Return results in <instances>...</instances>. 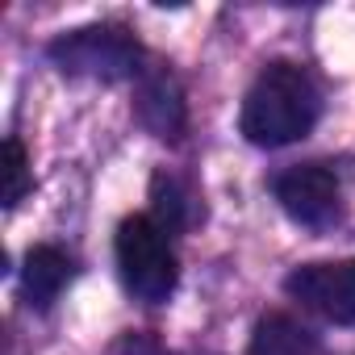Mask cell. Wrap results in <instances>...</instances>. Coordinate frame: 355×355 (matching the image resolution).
I'll return each instance as SVG.
<instances>
[{
	"label": "cell",
	"instance_id": "6da1fadb",
	"mask_svg": "<svg viewBox=\"0 0 355 355\" xmlns=\"http://www.w3.org/2000/svg\"><path fill=\"white\" fill-rule=\"evenodd\" d=\"M318 113H322V96L313 80L293 63H272L247 88L239 130L255 146H288L318 125Z\"/></svg>",
	"mask_w": 355,
	"mask_h": 355
},
{
	"label": "cell",
	"instance_id": "7a4b0ae2",
	"mask_svg": "<svg viewBox=\"0 0 355 355\" xmlns=\"http://www.w3.org/2000/svg\"><path fill=\"white\" fill-rule=\"evenodd\" d=\"M117 268H121V284L146 305L167 301L175 276H180L167 230L155 218H125L117 226Z\"/></svg>",
	"mask_w": 355,
	"mask_h": 355
},
{
	"label": "cell",
	"instance_id": "3957f363",
	"mask_svg": "<svg viewBox=\"0 0 355 355\" xmlns=\"http://www.w3.org/2000/svg\"><path fill=\"white\" fill-rule=\"evenodd\" d=\"M51 59L67 76H92V80H125L138 71V42L117 26H88L71 30L51 46Z\"/></svg>",
	"mask_w": 355,
	"mask_h": 355
},
{
	"label": "cell",
	"instance_id": "277c9868",
	"mask_svg": "<svg viewBox=\"0 0 355 355\" xmlns=\"http://www.w3.org/2000/svg\"><path fill=\"white\" fill-rule=\"evenodd\" d=\"M288 297L313 309L318 318L334 326L355 322V259H326V263H301L284 280Z\"/></svg>",
	"mask_w": 355,
	"mask_h": 355
},
{
	"label": "cell",
	"instance_id": "5b68a950",
	"mask_svg": "<svg viewBox=\"0 0 355 355\" xmlns=\"http://www.w3.org/2000/svg\"><path fill=\"white\" fill-rule=\"evenodd\" d=\"M276 201L293 222H301L309 230H326L343 214V189L334 180V171L322 167V163L288 167L276 180Z\"/></svg>",
	"mask_w": 355,
	"mask_h": 355
},
{
	"label": "cell",
	"instance_id": "8992f818",
	"mask_svg": "<svg viewBox=\"0 0 355 355\" xmlns=\"http://www.w3.org/2000/svg\"><path fill=\"white\" fill-rule=\"evenodd\" d=\"M67 280H71V259L59 247H34L26 255L21 288H26V297H30L34 309H51L59 301V293L67 288Z\"/></svg>",
	"mask_w": 355,
	"mask_h": 355
},
{
	"label": "cell",
	"instance_id": "52a82bcc",
	"mask_svg": "<svg viewBox=\"0 0 355 355\" xmlns=\"http://www.w3.org/2000/svg\"><path fill=\"white\" fill-rule=\"evenodd\" d=\"M251 355H318V338L297 318L268 313V318H259V326L251 334Z\"/></svg>",
	"mask_w": 355,
	"mask_h": 355
},
{
	"label": "cell",
	"instance_id": "ba28073f",
	"mask_svg": "<svg viewBox=\"0 0 355 355\" xmlns=\"http://www.w3.org/2000/svg\"><path fill=\"white\" fill-rule=\"evenodd\" d=\"M138 117L159 134V138H171L175 130H180L184 121V105H180V92H175V84L167 76H155L142 84L138 92Z\"/></svg>",
	"mask_w": 355,
	"mask_h": 355
},
{
	"label": "cell",
	"instance_id": "9c48e42d",
	"mask_svg": "<svg viewBox=\"0 0 355 355\" xmlns=\"http://www.w3.org/2000/svg\"><path fill=\"white\" fill-rule=\"evenodd\" d=\"M150 201H155V222L171 234V230H184L189 222H193V193L175 180V175H167V171H159L155 180H150Z\"/></svg>",
	"mask_w": 355,
	"mask_h": 355
},
{
	"label": "cell",
	"instance_id": "30bf717a",
	"mask_svg": "<svg viewBox=\"0 0 355 355\" xmlns=\"http://www.w3.org/2000/svg\"><path fill=\"white\" fill-rule=\"evenodd\" d=\"M30 193V159L17 138H5V209H13Z\"/></svg>",
	"mask_w": 355,
	"mask_h": 355
}]
</instances>
